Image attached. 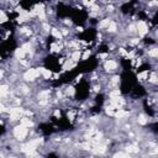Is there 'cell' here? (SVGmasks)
Returning a JSON list of instances; mask_svg holds the SVG:
<instances>
[{
  "instance_id": "obj_1",
  "label": "cell",
  "mask_w": 158,
  "mask_h": 158,
  "mask_svg": "<svg viewBox=\"0 0 158 158\" xmlns=\"http://www.w3.org/2000/svg\"><path fill=\"white\" fill-rule=\"evenodd\" d=\"M137 84H138V79L136 72H133L132 69L122 70L120 75V93L122 95H130Z\"/></svg>"
},
{
  "instance_id": "obj_2",
  "label": "cell",
  "mask_w": 158,
  "mask_h": 158,
  "mask_svg": "<svg viewBox=\"0 0 158 158\" xmlns=\"http://www.w3.org/2000/svg\"><path fill=\"white\" fill-rule=\"evenodd\" d=\"M98 64H99V62H98L96 57L95 56H91L90 58L79 62L73 69H74V72L78 75H81V74H86V73H90V72L95 70L96 67H98Z\"/></svg>"
},
{
  "instance_id": "obj_3",
  "label": "cell",
  "mask_w": 158,
  "mask_h": 158,
  "mask_svg": "<svg viewBox=\"0 0 158 158\" xmlns=\"http://www.w3.org/2000/svg\"><path fill=\"white\" fill-rule=\"evenodd\" d=\"M89 94H90V85H89V81L85 80V79H81L79 80V83L75 85L74 88V95H75V99L77 100H85L89 98Z\"/></svg>"
},
{
  "instance_id": "obj_4",
  "label": "cell",
  "mask_w": 158,
  "mask_h": 158,
  "mask_svg": "<svg viewBox=\"0 0 158 158\" xmlns=\"http://www.w3.org/2000/svg\"><path fill=\"white\" fill-rule=\"evenodd\" d=\"M17 47V43H16V40L11 36L6 40H2L1 44H0V53H1V57L5 59L7 56H10Z\"/></svg>"
},
{
  "instance_id": "obj_5",
  "label": "cell",
  "mask_w": 158,
  "mask_h": 158,
  "mask_svg": "<svg viewBox=\"0 0 158 158\" xmlns=\"http://www.w3.org/2000/svg\"><path fill=\"white\" fill-rule=\"evenodd\" d=\"M70 19L72 21L75 23V25H84L88 20V11L85 9H79V7H73V11H72V15H70Z\"/></svg>"
},
{
  "instance_id": "obj_6",
  "label": "cell",
  "mask_w": 158,
  "mask_h": 158,
  "mask_svg": "<svg viewBox=\"0 0 158 158\" xmlns=\"http://www.w3.org/2000/svg\"><path fill=\"white\" fill-rule=\"evenodd\" d=\"M43 64L46 67V69L53 72V73H59L60 69H62V65L59 63V59L54 56V54H48L44 60H43Z\"/></svg>"
},
{
  "instance_id": "obj_7",
  "label": "cell",
  "mask_w": 158,
  "mask_h": 158,
  "mask_svg": "<svg viewBox=\"0 0 158 158\" xmlns=\"http://www.w3.org/2000/svg\"><path fill=\"white\" fill-rule=\"evenodd\" d=\"M72 11H73V6H69V5L64 4V2H58V4H57V6H56L57 16H58V17H60V19L70 17Z\"/></svg>"
},
{
  "instance_id": "obj_8",
  "label": "cell",
  "mask_w": 158,
  "mask_h": 158,
  "mask_svg": "<svg viewBox=\"0 0 158 158\" xmlns=\"http://www.w3.org/2000/svg\"><path fill=\"white\" fill-rule=\"evenodd\" d=\"M96 36H98V31L95 28L90 27V28L84 30L81 33H79L78 38L81 40V41H85V42H91V41H94L96 38Z\"/></svg>"
},
{
  "instance_id": "obj_9",
  "label": "cell",
  "mask_w": 158,
  "mask_h": 158,
  "mask_svg": "<svg viewBox=\"0 0 158 158\" xmlns=\"http://www.w3.org/2000/svg\"><path fill=\"white\" fill-rule=\"evenodd\" d=\"M57 130L56 125L54 123H49V122H43V123H40L38 125V131L44 135V136H51L52 133H54Z\"/></svg>"
},
{
  "instance_id": "obj_10",
  "label": "cell",
  "mask_w": 158,
  "mask_h": 158,
  "mask_svg": "<svg viewBox=\"0 0 158 158\" xmlns=\"http://www.w3.org/2000/svg\"><path fill=\"white\" fill-rule=\"evenodd\" d=\"M135 5H136V0H130V1H126L121 5L120 7V11L123 14V15H128V14H132L135 11Z\"/></svg>"
},
{
  "instance_id": "obj_11",
  "label": "cell",
  "mask_w": 158,
  "mask_h": 158,
  "mask_svg": "<svg viewBox=\"0 0 158 158\" xmlns=\"http://www.w3.org/2000/svg\"><path fill=\"white\" fill-rule=\"evenodd\" d=\"M146 94H147V91H146V89L138 83L135 88H133V90L131 91V96L133 98V99H139V98H143V96H146Z\"/></svg>"
},
{
  "instance_id": "obj_12",
  "label": "cell",
  "mask_w": 158,
  "mask_h": 158,
  "mask_svg": "<svg viewBox=\"0 0 158 158\" xmlns=\"http://www.w3.org/2000/svg\"><path fill=\"white\" fill-rule=\"evenodd\" d=\"M120 64H121V67H122L123 70H130V69H132V62H131V59H128V58H122V59L120 60Z\"/></svg>"
},
{
  "instance_id": "obj_13",
  "label": "cell",
  "mask_w": 158,
  "mask_h": 158,
  "mask_svg": "<svg viewBox=\"0 0 158 158\" xmlns=\"http://www.w3.org/2000/svg\"><path fill=\"white\" fill-rule=\"evenodd\" d=\"M94 101H95V105H98V106H102V104H104V101H105V96H104L102 94H98V95L95 96Z\"/></svg>"
},
{
  "instance_id": "obj_14",
  "label": "cell",
  "mask_w": 158,
  "mask_h": 158,
  "mask_svg": "<svg viewBox=\"0 0 158 158\" xmlns=\"http://www.w3.org/2000/svg\"><path fill=\"white\" fill-rule=\"evenodd\" d=\"M149 68H151V65H149L148 63H144V64H142V65H139V67L137 68L136 73H137V74H141L142 72H144V70H148Z\"/></svg>"
},
{
  "instance_id": "obj_15",
  "label": "cell",
  "mask_w": 158,
  "mask_h": 158,
  "mask_svg": "<svg viewBox=\"0 0 158 158\" xmlns=\"http://www.w3.org/2000/svg\"><path fill=\"white\" fill-rule=\"evenodd\" d=\"M143 107H144V111H146V112H147L149 116H153V115H154V112L152 111V109H151V107L147 105V100H144V101H143Z\"/></svg>"
},
{
  "instance_id": "obj_16",
  "label": "cell",
  "mask_w": 158,
  "mask_h": 158,
  "mask_svg": "<svg viewBox=\"0 0 158 158\" xmlns=\"http://www.w3.org/2000/svg\"><path fill=\"white\" fill-rule=\"evenodd\" d=\"M98 51H99V53H106V52H109V47L106 44H101Z\"/></svg>"
},
{
  "instance_id": "obj_17",
  "label": "cell",
  "mask_w": 158,
  "mask_h": 158,
  "mask_svg": "<svg viewBox=\"0 0 158 158\" xmlns=\"http://www.w3.org/2000/svg\"><path fill=\"white\" fill-rule=\"evenodd\" d=\"M152 23L153 25H158V9H157V11L154 12V15L152 17Z\"/></svg>"
},
{
  "instance_id": "obj_18",
  "label": "cell",
  "mask_w": 158,
  "mask_h": 158,
  "mask_svg": "<svg viewBox=\"0 0 158 158\" xmlns=\"http://www.w3.org/2000/svg\"><path fill=\"white\" fill-rule=\"evenodd\" d=\"M149 127H151V130H152L153 132L158 133V122H156V123H152V125H149Z\"/></svg>"
},
{
  "instance_id": "obj_19",
  "label": "cell",
  "mask_w": 158,
  "mask_h": 158,
  "mask_svg": "<svg viewBox=\"0 0 158 158\" xmlns=\"http://www.w3.org/2000/svg\"><path fill=\"white\" fill-rule=\"evenodd\" d=\"M33 1V4L36 5V4H43V2H47V1H49V0H32Z\"/></svg>"
},
{
  "instance_id": "obj_20",
  "label": "cell",
  "mask_w": 158,
  "mask_h": 158,
  "mask_svg": "<svg viewBox=\"0 0 158 158\" xmlns=\"http://www.w3.org/2000/svg\"><path fill=\"white\" fill-rule=\"evenodd\" d=\"M144 42H146V43H154L156 41H154V40H152V38H148V37H146V38H144Z\"/></svg>"
},
{
  "instance_id": "obj_21",
  "label": "cell",
  "mask_w": 158,
  "mask_h": 158,
  "mask_svg": "<svg viewBox=\"0 0 158 158\" xmlns=\"http://www.w3.org/2000/svg\"><path fill=\"white\" fill-rule=\"evenodd\" d=\"M47 157H57V154L56 153H48Z\"/></svg>"
}]
</instances>
